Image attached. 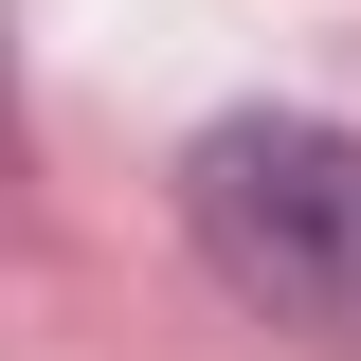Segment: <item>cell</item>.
I'll list each match as a JSON object with an SVG mask.
<instances>
[{"instance_id": "1", "label": "cell", "mask_w": 361, "mask_h": 361, "mask_svg": "<svg viewBox=\"0 0 361 361\" xmlns=\"http://www.w3.org/2000/svg\"><path fill=\"white\" fill-rule=\"evenodd\" d=\"M180 235L253 325L361 361V127L325 109H217L180 145Z\"/></svg>"}]
</instances>
